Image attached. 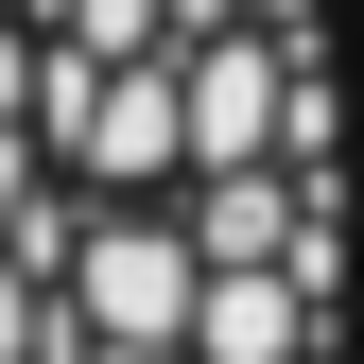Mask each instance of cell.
<instances>
[{
  "mask_svg": "<svg viewBox=\"0 0 364 364\" xmlns=\"http://www.w3.org/2000/svg\"><path fill=\"white\" fill-rule=\"evenodd\" d=\"M0 364H364L347 0H0Z\"/></svg>",
  "mask_w": 364,
  "mask_h": 364,
  "instance_id": "cell-1",
  "label": "cell"
}]
</instances>
